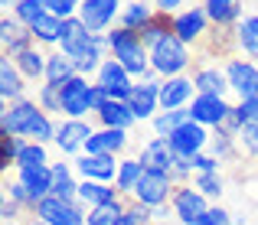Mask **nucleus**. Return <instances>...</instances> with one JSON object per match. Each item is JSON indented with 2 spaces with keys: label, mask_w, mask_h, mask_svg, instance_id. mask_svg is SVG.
I'll list each match as a JSON object with an SVG mask.
<instances>
[{
  "label": "nucleus",
  "mask_w": 258,
  "mask_h": 225,
  "mask_svg": "<svg viewBox=\"0 0 258 225\" xmlns=\"http://www.w3.org/2000/svg\"><path fill=\"white\" fill-rule=\"evenodd\" d=\"M0 131L7 137H26V140H36V144H49L56 140V124L52 118L39 108V101L30 98H20L13 105H4L0 111Z\"/></svg>",
  "instance_id": "f257e3e1"
},
{
  "label": "nucleus",
  "mask_w": 258,
  "mask_h": 225,
  "mask_svg": "<svg viewBox=\"0 0 258 225\" xmlns=\"http://www.w3.org/2000/svg\"><path fill=\"white\" fill-rule=\"evenodd\" d=\"M108 39H111V56L131 72V79H147L151 75V49L144 46L141 33H131V30H108Z\"/></svg>",
  "instance_id": "f03ea898"
},
{
  "label": "nucleus",
  "mask_w": 258,
  "mask_h": 225,
  "mask_svg": "<svg viewBox=\"0 0 258 225\" xmlns=\"http://www.w3.org/2000/svg\"><path fill=\"white\" fill-rule=\"evenodd\" d=\"M193 65V52L183 43L180 36H164L157 46H151V69L160 79H176V75H186Z\"/></svg>",
  "instance_id": "7ed1b4c3"
},
{
  "label": "nucleus",
  "mask_w": 258,
  "mask_h": 225,
  "mask_svg": "<svg viewBox=\"0 0 258 225\" xmlns=\"http://www.w3.org/2000/svg\"><path fill=\"white\" fill-rule=\"evenodd\" d=\"M160 85H164V79H160L154 69H151L147 79L134 82V92H131V98H127L124 105L131 108V114L138 118V124L141 121H154L160 114Z\"/></svg>",
  "instance_id": "20e7f679"
},
{
  "label": "nucleus",
  "mask_w": 258,
  "mask_h": 225,
  "mask_svg": "<svg viewBox=\"0 0 258 225\" xmlns=\"http://www.w3.org/2000/svg\"><path fill=\"white\" fill-rule=\"evenodd\" d=\"M33 219H39L46 225H88V209L82 202H66L59 196H46L33 209Z\"/></svg>",
  "instance_id": "39448f33"
},
{
  "label": "nucleus",
  "mask_w": 258,
  "mask_h": 225,
  "mask_svg": "<svg viewBox=\"0 0 258 225\" xmlns=\"http://www.w3.org/2000/svg\"><path fill=\"white\" fill-rule=\"evenodd\" d=\"M176 193V180L170 173H160V170H144L138 189H134V199L147 209H157V206H167Z\"/></svg>",
  "instance_id": "423d86ee"
},
{
  "label": "nucleus",
  "mask_w": 258,
  "mask_h": 225,
  "mask_svg": "<svg viewBox=\"0 0 258 225\" xmlns=\"http://www.w3.org/2000/svg\"><path fill=\"white\" fill-rule=\"evenodd\" d=\"M92 95L95 82H88L85 75H76L62 85V114L72 121H85L92 114Z\"/></svg>",
  "instance_id": "0eeeda50"
},
{
  "label": "nucleus",
  "mask_w": 258,
  "mask_h": 225,
  "mask_svg": "<svg viewBox=\"0 0 258 225\" xmlns=\"http://www.w3.org/2000/svg\"><path fill=\"white\" fill-rule=\"evenodd\" d=\"M170 206H173V215H176V222H180V225H196L203 215L209 212L206 196H203L200 189L193 186V183H183V186H176Z\"/></svg>",
  "instance_id": "6e6552de"
},
{
  "label": "nucleus",
  "mask_w": 258,
  "mask_h": 225,
  "mask_svg": "<svg viewBox=\"0 0 258 225\" xmlns=\"http://www.w3.org/2000/svg\"><path fill=\"white\" fill-rule=\"evenodd\" d=\"M121 17V0H82L79 4V20L92 33L114 30V20Z\"/></svg>",
  "instance_id": "1a4fd4ad"
},
{
  "label": "nucleus",
  "mask_w": 258,
  "mask_h": 225,
  "mask_svg": "<svg viewBox=\"0 0 258 225\" xmlns=\"http://www.w3.org/2000/svg\"><path fill=\"white\" fill-rule=\"evenodd\" d=\"M72 170L82 173V180H98V183H118L121 160L111 154H82L72 160Z\"/></svg>",
  "instance_id": "9d476101"
},
{
  "label": "nucleus",
  "mask_w": 258,
  "mask_h": 225,
  "mask_svg": "<svg viewBox=\"0 0 258 225\" xmlns=\"http://www.w3.org/2000/svg\"><path fill=\"white\" fill-rule=\"evenodd\" d=\"M173 36H180L186 46H200L209 36V17L203 7H186L173 17Z\"/></svg>",
  "instance_id": "9b49d317"
},
{
  "label": "nucleus",
  "mask_w": 258,
  "mask_h": 225,
  "mask_svg": "<svg viewBox=\"0 0 258 225\" xmlns=\"http://www.w3.org/2000/svg\"><path fill=\"white\" fill-rule=\"evenodd\" d=\"M226 79L229 88L239 95V101L258 98V65L248 59H226Z\"/></svg>",
  "instance_id": "f8f14e48"
},
{
  "label": "nucleus",
  "mask_w": 258,
  "mask_h": 225,
  "mask_svg": "<svg viewBox=\"0 0 258 225\" xmlns=\"http://www.w3.org/2000/svg\"><path fill=\"white\" fill-rule=\"evenodd\" d=\"M235 105H229L226 98H219V95H196L193 105H189V111H193V121L203 127H222L229 121V114H232Z\"/></svg>",
  "instance_id": "ddd939ff"
},
{
  "label": "nucleus",
  "mask_w": 258,
  "mask_h": 225,
  "mask_svg": "<svg viewBox=\"0 0 258 225\" xmlns=\"http://www.w3.org/2000/svg\"><path fill=\"white\" fill-rule=\"evenodd\" d=\"M95 82H98V85H105L108 92H111V98H114V101H127V98H131V92H134V79H131V72H127L114 56H111V59H105V65L98 69Z\"/></svg>",
  "instance_id": "4468645a"
},
{
  "label": "nucleus",
  "mask_w": 258,
  "mask_h": 225,
  "mask_svg": "<svg viewBox=\"0 0 258 225\" xmlns=\"http://www.w3.org/2000/svg\"><path fill=\"white\" fill-rule=\"evenodd\" d=\"M196 98L193 75H176V79H164L160 85V111H176V108H189Z\"/></svg>",
  "instance_id": "2eb2a0df"
},
{
  "label": "nucleus",
  "mask_w": 258,
  "mask_h": 225,
  "mask_svg": "<svg viewBox=\"0 0 258 225\" xmlns=\"http://www.w3.org/2000/svg\"><path fill=\"white\" fill-rule=\"evenodd\" d=\"M209 137H213V134H209L203 124L189 121V124L180 127V131H173L167 140H170V147H173L176 157H196V154H203V150L209 147Z\"/></svg>",
  "instance_id": "dca6fc26"
},
{
  "label": "nucleus",
  "mask_w": 258,
  "mask_h": 225,
  "mask_svg": "<svg viewBox=\"0 0 258 225\" xmlns=\"http://www.w3.org/2000/svg\"><path fill=\"white\" fill-rule=\"evenodd\" d=\"M17 180L30 189L33 209H36L46 196H52V163H43V167H20Z\"/></svg>",
  "instance_id": "f3484780"
},
{
  "label": "nucleus",
  "mask_w": 258,
  "mask_h": 225,
  "mask_svg": "<svg viewBox=\"0 0 258 225\" xmlns=\"http://www.w3.org/2000/svg\"><path fill=\"white\" fill-rule=\"evenodd\" d=\"M33 43H36V39H33L30 26H23L17 17H13V20H10V17L0 20V46H4V56L17 59L20 52H26Z\"/></svg>",
  "instance_id": "a211bd4d"
},
{
  "label": "nucleus",
  "mask_w": 258,
  "mask_h": 225,
  "mask_svg": "<svg viewBox=\"0 0 258 225\" xmlns=\"http://www.w3.org/2000/svg\"><path fill=\"white\" fill-rule=\"evenodd\" d=\"M92 124L88 121H72L66 118L62 124H56V147L59 154H79V150H85L88 137H92Z\"/></svg>",
  "instance_id": "6ab92c4d"
},
{
  "label": "nucleus",
  "mask_w": 258,
  "mask_h": 225,
  "mask_svg": "<svg viewBox=\"0 0 258 225\" xmlns=\"http://www.w3.org/2000/svg\"><path fill=\"white\" fill-rule=\"evenodd\" d=\"M131 144V134L127 131H114V127H98V131L88 137L85 144V154H111V157H121Z\"/></svg>",
  "instance_id": "aec40b11"
},
{
  "label": "nucleus",
  "mask_w": 258,
  "mask_h": 225,
  "mask_svg": "<svg viewBox=\"0 0 258 225\" xmlns=\"http://www.w3.org/2000/svg\"><path fill=\"white\" fill-rule=\"evenodd\" d=\"M193 85H196V95H219V98H226V88H229L226 69H219V65H206V62H196Z\"/></svg>",
  "instance_id": "412c9836"
},
{
  "label": "nucleus",
  "mask_w": 258,
  "mask_h": 225,
  "mask_svg": "<svg viewBox=\"0 0 258 225\" xmlns=\"http://www.w3.org/2000/svg\"><path fill=\"white\" fill-rule=\"evenodd\" d=\"M173 160H176V154H173L170 140H164V137H151L144 147H141V163H144V170H160V173H170V170H173Z\"/></svg>",
  "instance_id": "4be33fe9"
},
{
  "label": "nucleus",
  "mask_w": 258,
  "mask_h": 225,
  "mask_svg": "<svg viewBox=\"0 0 258 225\" xmlns=\"http://www.w3.org/2000/svg\"><path fill=\"white\" fill-rule=\"evenodd\" d=\"M154 17H157V7H154L151 0H127V4L121 7L118 26L121 30H131V33H141Z\"/></svg>",
  "instance_id": "5701e85b"
},
{
  "label": "nucleus",
  "mask_w": 258,
  "mask_h": 225,
  "mask_svg": "<svg viewBox=\"0 0 258 225\" xmlns=\"http://www.w3.org/2000/svg\"><path fill=\"white\" fill-rule=\"evenodd\" d=\"M23 75H20L17 62H13L10 56H0V98H4V105H13V101L23 98Z\"/></svg>",
  "instance_id": "b1692460"
},
{
  "label": "nucleus",
  "mask_w": 258,
  "mask_h": 225,
  "mask_svg": "<svg viewBox=\"0 0 258 225\" xmlns=\"http://www.w3.org/2000/svg\"><path fill=\"white\" fill-rule=\"evenodd\" d=\"M30 33L39 46H56L59 49V43H62V36H66V20L56 17V13H46V17H39L36 23L30 26Z\"/></svg>",
  "instance_id": "393cba45"
},
{
  "label": "nucleus",
  "mask_w": 258,
  "mask_h": 225,
  "mask_svg": "<svg viewBox=\"0 0 258 225\" xmlns=\"http://www.w3.org/2000/svg\"><path fill=\"white\" fill-rule=\"evenodd\" d=\"M118 196H121L118 186H111V183H98V180H82V183H79V202H82L85 209L114 202Z\"/></svg>",
  "instance_id": "a878e982"
},
{
  "label": "nucleus",
  "mask_w": 258,
  "mask_h": 225,
  "mask_svg": "<svg viewBox=\"0 0 258 225\" xmlns=\"http://www.w3.org/2000/svg\"><path fill=\"white\" fill-rule=\"evenodd\" d=\"M95 121H98L101 127H114V131H131V127L138 124V118L131 114V108H127L124 101H108V105L95 114Z\"/></svg>",
  "instance_id": "bb28decb"
},
{
  "label": "nucleus",
  "mask_w": 258,
  "mask_h": 225,
  "mask_svg": "<svg viewBox=\"0 0 258 225\" xmlns=\"http://www.w3.org/2000/svg\"><path fill=\"white\" fill-rule=\"evenodd\" d=\"M242 0H203V10L216 26H235L242 20Z\"/></svg>",
  "instance_id": "cd10ccee"
},
{
  "label": "nucleus",
  "mask_w": 258,
  "mask_h": 225,
  "mask_svg": "<svg viewBox=\"0 0 258 225\" xmlns=\"http://www.w3.org/2000/svg\"><path fill=\"white\" fill-rule=\"evenodd\" d=\"M13 62H17V69H20V75H23L26 82H36V79H46V62H49V56L39 49V43H33L30 49L20 52Z\"/></svg>",
  "instance_id": "c85d7f7f"
},
{
  "label": "nucleus",
  "mask_w": 258,
  "mask_h": 225,
  "mask_svg": "<svg viewBox=\"0 0 258 225\" xmlns=\"http://www.w3.org/2000/svg\"><path fill=\"white\" fill-rule=\"evenodd\" d=\"M235 49L248 59H258V13H248L235 23Z\"/></svg>",
  "instance_id": "c756f323"
},
{
  "label": "nucleus",
  "mask_w": 258,
  "mask_h": 225,
  "mask_svg": "<svg viewBox=\"0 0 258 225\" xmlns=\"http://www.w3.org/2000/svg\"><path fill=\"white\" fill-rule=\"evenodd\" d=\"M134 196H118L114 202H105V206L88 209V225H121L127 206H131Z\"/></svg>",
  "instance_id": "7c9ffc66"
},
{
  "label": "nucleus",
  "mask_w": 258,
  "mask_h": 225,
  "mask_svg": "<svg viewBox=\"0 0 258 225\" xmlns=\"http://www.w3.org/2000/svg\"><path fill=\"white\" fill-rule=\"evenodd\" d=\"M52 196L79 202V183L72 180V163H52Z\"/></svg>",
  "instance_id": "2f4dec72"
},
{
  "label": "nucleus",
  "mask_w": 258,
  "mask_h": 225,
  "mask_svg": "<svg viewBox=\"0 0 258 225\" xmlns=\"http://www.w3.org/2000/svg\"><path fill=\"white\" fill-rule=\"evenodd\" d=\"M193 121V111L189 108H176V111H160L157 118L151 121V127H154V137H170L173 131H180L183 124H189Z\"/></svg>",
  "instance_id": "473e14b6"
},
{
  "label": "nucleus",
  "mask_w": 258,
  "mask_h": 225,
  "mask_svg": "<svg viewBox=\"0 0 258 225\" xmlns=\"http://www.w3.org/2000/svg\"><path fill=\"white\" fill-rule=\"evenodd\" d=\"M141 176H144V163H141V157H121V170H118V193L121 196H134V189H138Z\"/></svg>",
  "instance_id": "72a5a7b5"
},
{
  "label": "nucleus",
  "mask_w": 258,
  "mask_h": 225,
  "mask_svg": "<svg viewBox=\"0 0 258 225\" xmlns=\"http://www.w3.org/2000/svg\"><path fill=\"white\" fill-rule=\"evenodd\" d=\"M76 62H72L66 52H49V62H46V79L43 82H49V85H66L69 79H76Z\"/></svg>",
  "instance_id": "f704fd0d"
},
{
  "label": "nucleus",
  "mask_w": 258,
  "mask_h": 225,
  "mask_svg": "<svg viewBox=\"0 0 258 225\" xmlns=\"http://www.w3.org/2000/svg\"><path fill=\"white\" fill-rule=\"evenodd\" d=\"M49 163L46 157V147L36 144V140H26V137H17V157H13V167H43Z\"/></svg>",
  "instance_id": "c9c22d12"
},
{
  "label": "nucleus",
  "mask_w": 258,
  "mask_h": 225,
  "mask_svg": "<svg viewBox=\"0 0 258 225\" xmlns=\"http://www.w3.org/2000/svg\"><path fill=\"white\" fill-rule=\"evenodd\" d=\"M209 150H213V157H216L219 163H222V160H235V157H239V140H235L229 131L216 127L213 137H209Z\"/></svg>",
  "instance_id": "e433bc0d"
},
{
  "label": "nucleus",
  "mask_w": 258,
  "mask_h": 225,
  "mask_svg": "<svg viewBox=\"0 0 258 225\" xmlns=\"http://www.w3.org/2000/svg\"><path fill=\"white\" fill-rule=\"evenodd\" d=\"M36 101H39V108H43L46 114H62V85L43 82L39 92H36Z\"/></svg>",
  "instance_id": "4c0bfd02"
},
{
  "label": "nucleus",
  "mask_w": 258,
  "mask_h": 225,
  "mask_svg": "<svg viewBox=\"0 0 258 225\" xmlns=\"http://www.w3.org/2000/svg\"><path fill=\"white\" fill-rule=\"evenodd\" d=\"M46 13H49L46 10V0H20V4L13 7V17H17L23 26H33L39 17H46Z\"/></svg>",
  "instance_id": "58836bf2"
},
{
  "label": "nucleus",
  "mask_w": 258,
  "mask_h": 225,
  "mask_svg": "<svg viewBox=\"0 0 258 225\" xmlns=\"http://www.w3.org/2000/svg\"><path fill=\"white\" fill-rule=\"evenodd\" d=\"M193 186L203 196H222L226 193V183H222L219 173H193Z\"/></svg>",
  "instance_id": "ea45409f"
},
{
  "label": "nucleus",
  "mask_w": 258,
  "mask_h": 225,
  "mask_svg": "<svg viewBox=\"0 0 258 225\" xmlns=\"http://www.w3.org/2000/svg\"><path fill=\"white\" fill-rule=\"evenodd\" d=\"M239 154H245V157H258V121H252V124H245L239 131Z\"/></svg>",
  "instance_id": "a19ab883"
},
{
  "label": "nucleus",
  "mask_w": 258,
  "mask_h": 225,
  "mask_svg": "<svg viewBox=\"0 0 258 225\" xmlns=\"http://www.w3.org/2000/svg\"><path fill=\"white\" fill-rule=\"evenodd\" d=\"M4 189H7V199H13L17 206H23V209H30V212H33L30 189H26V186H23L20 180H7V183H4Z\"/></svg>",
  "instance_id": "79ce46f5"
},
{
  "label": "nucleus",
  "mask_w": 258,
  "mask_h": 225,
  "mask_svg": "<svg viewBox=\"0 0 258 225\" xmlns=\"http://www.w3.org/2000/svg\"><path fill=\"white\" fill-rule=\"evenodd\" d=\"M46 10L62 20H72V17H79V0H46Z\"/></svg>",
  "instance_id": "37998d69"
},
{
  "label": "nucleus",
  "mask_w": 258,
  "mask_h": 225,
  "mask_svg": "<svg viewBox=\"0 0 258 225\" xmlns=\"http://www.w3.org/2000/svg\"><path fill=\"white\" fill-rule=\"evenodd\" d=\"M196 225H232V215H229L222 206H209V212L203 215Z\"/></svg>",
  "instance_id": "c03bdc74"
},
{
  "label": "nucleus",
  "mask_w": 258,
  "mask_h": 225,
  "mask_svg": "<svg viewBox=\"0 0 258 225\" xmlns=\"http://www.w3.org/2000/svg\"><path fill=\"white\" fill-rule=\"evenodd\" d=\"M235 114H239L242 124H252V121H258V98L239 101V105H235Z\"/></svg>",
  "instance_id": "a18cd8bd"
},
{
  "label": "nucleus",
  "mask_w": 258,
  "mask_h": 225,
  "mask_svg": "<svg viewBox=\"0 0 258 225\" xmlns=\"http://www.w3.org/2000/svg\"><path fill=\"white\" fill-rule=\"evenodd\" d=\"M219 167L222 163L216 160V157H209V154H196L193 157V170L196 173H219Z\"/></svg>",
  "instance_id": "49530a36"
},
{
  "label": "nucleus",
  "mask_w": 258,
  "mask_h": 225,
  "mask_svg": "<svg viewBox=\"0 0 258 225\" xmlns=\"http://www.w3.org/2000/svg\"><path fill=\"white\" fill-rule=\"evenodd\" d=\"M20 209H23V206H17L13 199H7V196H4V202H0V219H4L7 225H17V219H20Z\"/></svg>",
  "instance_id": "de8ad7c7"
},
{
  "label": "nucleus",
  "mask_w": 258,
  "mask_h": 225,
  "mask_svg": "<svg viewBox=\"0 0 258 225\" xmlns=\"http://www.w3.org/2000/svg\"><path fill=\"white\" fill-rule=\"evenodd\" d=\"M170 215H173V206H170V202H167V206L151 209V222L154 225H167V222H170Z\"/></svg>",
  "instance_id": "09e8293b"
},
{
  "label": "nucleus",
  "mask_w": 258,
  "mask_h": 225,
  "mask_svg": "<svg viewBox=\"0 0 258 225\" xmlns=\"http://www.w3.org/2000/svg\"><path fill=\"white\" fill-rule=\"evenodd\" d=\"M79 4H82V0H79Z\"/></svg>",
  "instance_id": "8fccbe9b"
}]
</instances>
